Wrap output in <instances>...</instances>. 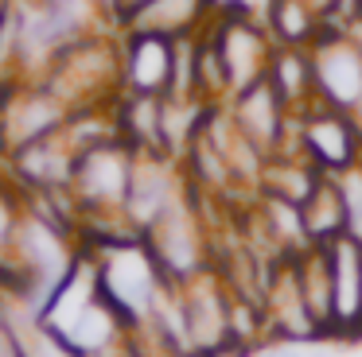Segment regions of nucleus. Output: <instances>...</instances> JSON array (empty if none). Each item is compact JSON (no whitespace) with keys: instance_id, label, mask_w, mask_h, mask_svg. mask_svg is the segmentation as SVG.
Returning <instances> with one entry per match:
<instances>
[{"instance_id":"obj_1","label":"nucleus","mask_w":362,"mask_h":357,"mask_svg":"<svg viewBox=\"0 0 362 357\" xmlns=\"http://www.w3.org/2000/svg\"><path fill=\"white\" fill-rule=\"evenodd\" d=\"M133 163H136V147H129L121 136L102 140L94 147H82L78 163H74V183H71L82 217L125 214Z\"/></svg>"},{"instance_id":"obj_2","label":"nucleus","mask_w":362,"mask_h":357,"mask_svg":"<svg viewBox=\"0 0 362 357\" xmlns=\"http://www.w3.org/2000/svg\"><path fill=\"white\" fill-rule=\"evenodd\" d=\"M206 31L218 43L222 66H226V78H230V97L265 82L276 43L261 16H253L250 8H218L214 20L206 23Z\"/></svg>"},{"instance_id":"obj_3","label":"nucleus","mask_w":362,"mask_h":357,"mask_svg":"<svg viewBox=\"0 0 362 357\" xmlns=\"http://www.w3.org/2000/svg\"><path fill=\"white\" fill-rule=\"evenodd\" d=\"M308 51H312V66H315V97H320V105L351 113V105L362 97V47L351 39L346 28L327 23L323 35Z\"/></svg>"},{"instance_id":"obj_4","label":"nucleus","mask_w":362,"mask_h":357,"mask_svg":"<svg viewBox=\"0 0 362 357\" xmlns=\"http://www.w3.org/2000/svg\"><path fill=\"white\" fill-rule=\"evenodd\" d=\"M296 152L308 155L323 175L354 167L362 159V140L351 124V113L315 101L308 113L296 116Z\"/></svg>"},{"instance_id":"obj_5","label":"nucleus","mask_w":362,"mask_h":357,"mask_svg":"<svg viewBox=\"0 0 362 357\" xmlns=\"http://www.w3.org/2000/svg\"><path fill=\"white\" fill-rule=\"evenodd\" d=\"M183 310H187V330L195 357H222L234 353L230 346V287L214 268L199 272L195 279L180 284Z\"/></svg>"},{"instance_id":"obj_6","label":"nucleus","mask_w":362,"mask_h":357,"mask_svg":"<svg viewBox=\"0 0 362 357\" xmlns=\"http://www.w3.org/2000/svg\"><path fill=\"white\" fill-rule=\"evenodd\" d=\"M230 113H234L238 128L250 144H257L261 152L273 159V155H284V152H296V116L284 109V101L273 93L269 82H257L250 90L234 93L226 101Z\"/></svg>"},{"instance_id":"obj_7","label":"nucleus","mask_w":362,"mask_h":357,"mask_svg":"<svg viewBox=\"0 0 362 357\" xmlns=\"http://www.w3.org/2000/svg\"><path fill=\"white\" fill-rule=\"evenodd\" d=\"M74 163H78L74 144L66 140V132H55V136L12 152L4 159V167H8V178L16 183V190L40 194V190H66L74 183Z\"/></svg>"},{"instance_id":"obj_8","label":"nucleus","mask_w":362,"mask_h":357,"mask_svg":"<svg viewBox=\"0 0 362 357\" xmlns=\"http://www.w3.org/2000/svg\"><path fill=\"white\" fill-rule=\"evenodd\" d=\"M265 318H269V338L273 341L300 346V341L323 338L320 326H315V318H312V307H308V299H304V287H300V276H296L292 256L276 264L273 279H269Z\"/></svg>"},{"instance_id":"obj_9","label":"nucleus","mask_w":362,"mask_h":357,"mask_svg":"<svg viewBox=\"0 0 362 357\" xmlns=\"http://www.w3.org/2000/svg\"><path fill=\"white\" fill-rule=\"evenodd\" d=\"M121 35V93H152L164 97L172 85V39L117 31Z\"/></svg>"},{"instance_id":"obj_10","label":"nucleus","mask_w":362,"mask_h":357,"mask_svg":"<svg viewBox=\"0 0 362 357\" xmlns=\"http://www.w3.org/2000/svg\"><path fill=\"white\" fill-rule=\"evenodd\" d=\"M331 256V338L362 334V245L354 237H339L327 245Z\"/></svg>"},{"instance_id":"obj_11","label":"nucleus","mask_w":362,"mask_h":357,"mask_svg":"<svg viewBox=\"0 0 362 357\" xmlns=\"http://www.w3.org/2000/svg\"><path fill=\"white\" fill-rule=\"evenodd\" d=\"M214 12H218L214 0H144V4L121 12L113 28L180 39V35H199L214 20Z\"/></svg>"},{"instance_id":"obj_12","label":"nucleus","mask_w":362,"mask_h":357,"mask_svg":"<svg viewBox=\"0 0 362 357\" xmlns=\"http://www.w3.org/2000/svg\"><path fill=\"white\" fill-rule=\"evenodd\" d=\"M265 82L273 85V93L284 101V109L292 116L308 113L320 101L315 97V66H312V51L308 47H276Z\"/></svg>"},{"instance_id":"obj_13","label":"nucleus","mask_w":362,"mask_h":357,"mask_svg":"<svg viewBox=\"0 0 362 357\" xmlns=\"http://www.w3.org/2000/svg\"><path fill=\"white\" fill-rule=\"evenodd\" d=\"M261 20L276 47H312L327 28V20L304 0H265Z\"/></svg>"},{"instance_id":"obj_14","label":"nucleus","mask_w":362,"mask_h":357,"mask_svg":"<svg viewBox=\"0 0 362 357\" xmlns=\"http://www.w3.org/2000/svg\"><path fill=\"white\" fill-rule=\"evenodd\" d=\"M296 264L300 287H304V299L312 307V318L320 326L323 338H331V315H335V303H331V256L327 245H308L304 253L292 256Z\"/></svg>"},{"instance_id":"obj_15","label":"nucleus","mask_w":362,"mask_h":357,"mask_svg":"<svg viewBox=\"0 0 362 357\" xmlns=\"http://www.w3.org/2000/svg\"><path fill=\"white\" fill-rule=\"evenodd\" d=\"M304 229L312 245H331L346 233V217H343V198H339L335 175H323V183L312 190V198L304 202Z\"/></svg>"},{"instance_id":"obj_16","label":"nucleus","mask_w":362,"mask_h":357,"mask_svg":"<svg viewBox=\"0 0 362 357\" xmlns=\"http://www.w3.org/2000/svg\"><path fill=\"white\" fill-rule=\"evenodd\" d=\"M339 198H343V217H346V237H354L362 245V159L354 167L335 175Z\"/></svg>"},{"instance_id":"obj_17","label":"nucleus","mask_w":362,"mask_h":357,"mask_svg":"<svg viewBox=\"0 0 362 357\" xmlns=\"http://www.w3.org/2000/svg\"><path fill=\"white\" fill-rule=\"evenodd\" d=\"M362 16V0H335V16H331V23L335 28H346L351 20H358Z\"/></svg>"},{"instance_id":"obj_18","label":"nucleus","mask_w":362,"mask_h":357,"mask_svg":"<svg viewBox=\"0 0 362 357\" xmlns=\"http://www.w3.org/2000/svg\"><path fill=\"white\" fill-rule=\"evenodd\" d=\"M304 4H312L315 12H320L323 20H327V23H331V16H335V0H304Z\"/></svg>"},{"instance_id":"obj_19","label":"nucleus","mask_w":362,"mask_h":357,"mask_svg":"<svg viewBox=\"0 0 362 357\" xmlns=\"http://www.w3.org/2000/svg\"><path fill=\"white\" fill-rule=\"evenodd\" d=\"M98 8H102V16L110 23H117V12H121V0H98Z\"/></svg>"},{"instance_id":"obj_20","label":"nucleus","mask_w":362,"mask_h":357,"mask_svg":"<svg viewBox=\"0 0 362 357\" xmlns=\"http://www.w3.org/2000/svg\"><path fill=\"white\" fill-rule=\"evenodd\" d=\"M351 124H354V132H358V140H362V97L351 105Z\"/></svg>"},{"instance_id":"obj_21","label":"nucleus","mask_w":362,"mask_h":357,"mask_svg":"<svg viewBox=\"0 0 362 357\" xmlns=\"http://www.w3.org/2000/svg\"><path fill=\"white\" fill-rule=\"evenodd\" d=\"M250 357H300V353H292V349H257Z\"/></svg>"},{"instance_id":"obj_22","label":"nucleus","mask_w":362,"mask_h":357,"mask_svg":"<svg viewBox=\"0 0 362 357\" xmlns=\"http://www.w3.org/2000/svg\"><path fill=\"white\" fill-rule=\"evenodd\" d=\"M346 31H351V39L362 47V16H358V20H351V23H346Z\"/></svg>"},{"instance_id":"obj_23","label":"nucleus","mask_w":362,"mask_h":357,"mask_svg":"<svg viewBox=\"0 0 362 357\" xmlns=\"http://www.w3.org/2000/svg\"><path fill=\"white\" fill-rule=\"evenodd\" d=\"M136 4H144V0H121V12H129V8H136ZM117 12V16H121Z\"/></svg>"},{"instance_id":"obj_24","label":"nucleus","mask_w":362,"mask_h":357,"mask_svg":"<svg viewBox=\"0 0 362 357\" xmlns=\"http://www.w3.org/2000/svg\"><path fill=\"white\" fill-rule=\"evenodd\" d=\"M4 8H8V0H0V20H4Z\"/></svg>"}]
</instances>
